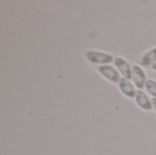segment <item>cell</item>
<instances>
[{
    "label": "cell",
    "mask_w": 156,
    "mask_h": 155,
    "mask_svg": "<svg viewBox=\"0 0 156 155\" xmlns=\"http://www.w3.org/2000/svg\"><path fill=\"white\" fill-rule=\"evenodd\" d=\"M98 71L99 73L103 76L107 80L118 84L121 80V74L117 70L116 68H114L112 65H103V66H99L98 67Z\"/></svg>",
    "instance_id": "cell-2"
},
{
    "label": "cell",
    "mask_w": 156,
    "mask_h": 155,
    "mask_svg": "<svg viewBox=\"0 0 156 155\" xmlns=\"http://www.w3.org/2000/svg\"><path fill=\"white\" fill-rule=\"evenodd\" d=\"M87 60L93 65H110V63L114 61V58L112 54L102 51L90 50L86 53Z\"/></svg>",
    "instance_id": "cell-1"
},
{
    "label": "cell",
    "mask_w": 156,
    "mask_h": 155,
    "mask_svg": "<svg viewBox=\"0 0 156 155\" xmlns=\"http://www.w3.org/2000/svg\"><path fill=\"white\" fill-rule=\"evenodd\" d=\"M114 66L117 69V70L120 72V74L122 76V78L128 79H132V69H133V66L130 65V63L120 57H117L114 58Z\"/></svg>",
    "instance_id": "cell-4"
},
{
    "label": "cell",
    "mask_w": 156,
    "mask_h": 155,
    "mask_svg": "<svg viewBox=\"0 0 156 155\" xmlns=\"http://www.w3.org/2000/svg\"><path fill=\"white\" fill-rule=\"evenodd\" d=\"M152 104H153V109L156 112V99L155 98H152Z\"/></svg>",
    "instance_id": "cell-9"
},
{
    "label": "cell",
    "mask_w": 156,
    "mask_h": 155,
    "mask_svg": "<svg viewBox=\"0 0 156 155\" xmlns=\"http://www.w3.org/2000/svg\"><path fill=\"white\" fill-rule=\"evenodd\" d=\"M147 76L144 70L138 65H133L132 69V80L138 90H143L147 81Z\"/></svg>",
    "instance_id": "cell-3"
},
{
    "label": "cell",
    "mask_w": 156,
    "mask_h": 155,
    "mask_svg": "<svg viewBox=\"0 0 156 155\" xmlns=\"http://www.w3.org/2000/svg\"><path fill=\"white\" fill-rule=\"evenodd\" d=\"M136 104L143 109L144 111H152L153 110V104H152V99L148 97V95L143 91L142 90H137L135 97H134Z\"/></svg>",
    "instance_id": "cell-6"
},
{
    "label": "cell",
    "mask_w": 156,
    "mask_h": 155,
    "mask_svg": "<svg viewBox=\"0 0 156 155\" xmlns=\"http://www.w3.org/2000/svg\"><path fill=\"white\" fill-rule=\"evenodd\" d=\"M152 69H153L154 70H155V71H156V63H154V65L152 66Z\"/></svg>",
    "instance_id": "cell-10"
},
{
    "label": "cell",
    "mask_w": 156,
    "mask_h": 155,
    "mask_svg": "<svg viewBox=\"0 0 156 155\" xmlns=\"http://www.w3.org/2000/svg\"><path fill=\"white\" fill-rule=\"evenodd\" d=\"M118 87H119V90H121V92L127 98L133 99L135 97L137 90L135 89L134 84L130 79L122 78L120 82L118 83Z\"/></svg>",
    "instance_id": "cell-5"
},
{
    "label": "cell",
    "mask_w": 156,
    "mask_h": 155,
    "mask_svg": "<svg viewBox=\"0 0 156 155\" xmlns=\"http://www.w3.org/2000/svg\"><path fill=\"white\" fill-rule=\"evenodd\" d=\"M154 63H156V47L146 52L141 58V65L144 67H152Z\"/></svg>",
    "instance_id": "cell-7"
},
{
    "label": "cell",
    "mask_w": 156,
    "mask_h": 155,
    "mask_svg": "<svg viewBox=\"0 0 156 155\" xmlns=\"http://www.w3.org/2000/svg\"><path fill=\"white\" fill-rule=\"evenodd\" d=\"M145 90L148 92L149 95H151L153 98L156 99V81L154 79H148L145 83Z\"/></svg>",
    "instance_id": "cell-8"
}]
</instances>
